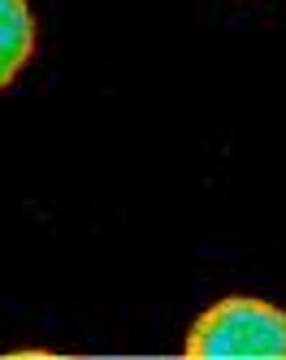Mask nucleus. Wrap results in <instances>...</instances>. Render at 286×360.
I'll return each mask as SVG.
<instances>
[{
  "instance_id": "1",
  "label": "nucleus",
  "mask_w": 286,
  "mask_h": 360,
  "mask_svg": "<svg viewBox=\"0 0 286 360\" xmlns=\"http://www.w3.org/2000/svg\"><path fill=\"white\" fill-rule=\"evenodd\" d=\"M182 360H286V313L265 300L230 295L200 313Z\"/></svg>"
},
{
  "instance_id": "2",
  "label": "nucleus",
  "mask_w": 286,
  "mask_h": 360,
  "mask_svg": "<svg viewBox=\"0 0 286 360\" xmlns=\"http://www.w3.org/2000/svg\"><path fill=\"white\" fill-rule=\"evenodd\" d=\"M35 53V18L26 0H0V87H9Z\"/></svg>"
},
{
  "instance_id": "3",
  "label": "nucleus",
  "mask_w": 286,
  "mask_h": 360,
  "mask_svg": "<svg viewBox=\"0 0 286 360\" xmlns=\"http://www.w3.org/2000/svg\"><path fill=\"white\" fill-rule=\"evenodd\" d=\"M0 360H70V356H52V352H13V356H0Z\"/></svg>"
}]
</instances>
